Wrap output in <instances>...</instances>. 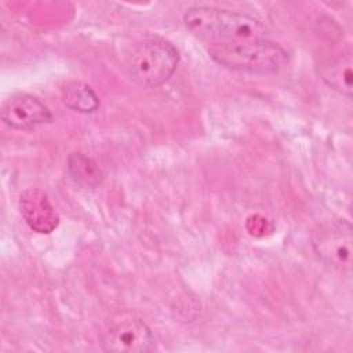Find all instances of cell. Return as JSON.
Listing matches in <instances>:
<instances>
[{
  "mask_svg": "<svg viewBox=\"0 0 353 353\" xmlns=\"http://www.w3.org/2000/svg\"><path fill=\"white\" fill-rule=\"evenodd\" d=\"M101 346L106 352L146 353L156 349V341L142 320L128 317L110 324L103 331Z\"/></svg>",
  "mask_w": 353,
  "mask_h": 353,
  "instance_id": "5b68a950",
  "label": "cell"
},
{
  "mask_svg": "<svg viewBox=\"0 0 353 353\" xmlns=\"http://www.w3.org/2000/svg\"><path fill=\"white\" fill-rule=\"evenodd\" d=\"M1 120L11 128L29 131L52 121L50 109L29 94L12 95L1 108Z\"/></svg>",
  "mask_w": 353,
  "mask_h": 353,
  "instance_id": "8992f818",
  "label": "cell"
},
{
  "mask_svg": "<svg viewBox=\"0 0 353 353\" xmlns=\"http://www.w3.org/2000/svg\"><path fill=\"white\" fill-rule=\"evenodd\" d=\"M208 54L223 68L259 74L277 73L288 61L287 51L268 37L208 46Z\"/></svg>",
  "mask_w": 353,
  "mask_h": 353,
  "instance_id": "7a4b0ae2",
  "label": "cell"
},
{
  "mask_svg": "<svg viewBox=\"0 0 353 353\" xmlns=\"http://www.w3.org/2000/svg\"><path fill=\"white\" fill-rule=\"evenodd\" d=\"M324 80L343 95H352V58L350 55H342V58L331 62L323 72Z\"/></svg>",
  "mask_w": 353,
  "mask_h": 353,
  "instance_id": "30bf717a",
  "label": "cell"
},
{
  "mask_svg": "<svg viewBox=\"0 0 353 353\" xmlns=\"http://www.w3.org/2000/svg\"><path fill=\"white\" fill-rule=\"evenodd\" d=\"M19 210L28 226L36 233L48 234L59 225L55 208L47 194L39 188H29L21 193Z\"/></svg>",
  "mask_w": 353,
  "mask_h": 353,
  "instance_id": "52a82bcc",
  "label": "cell"
},
{
  "mask_svg": "<svg viewBox=\"0 0 353 353\" xmlns=\"http://www.w3.org/2000/svg\"><path fill=\"white\" fill-rule=\"evenodd\" d=\"M179 52L176 47L163 37H152L139 43L127 62L131 80L143 88H156L176 70Z\"/></svg>",
  "mask_w": 353,
  "mask_h": 353,
  "instance_id": "3957f363",
  "label": "cell"
},
{
  "mask_svg": "<svg viewBox=\"0 0 353 353\" xmlns=\"http://www.w3.org/2000/svg\"><path fill=\"white\" fill-rule=\"evenodd\" d=\"M68 170L73 181L83 186L92 188L102 179V172L97 163L83 153H72L69 156Z\"/></svg>",
  "mask_w": 353,
  "mask_h": 353,
  "instance_id": "9c48e42d",
  "label": "cell"
},
{
  "mask_svg": "<svg viewBox=\"0 0 353 353\" xmlns=\"http://www.w3.org/2000/svg\"><path fill=\"white\" fill-rule=\"evenodd\" d=\"M312 245L316 255L335 269L352 265V226L345 219L331 221L313 233Z\"/></svg>",
  "mask_w": 353,
  "mask_h": 353,
  "instance_id": "277c9868",
  "label": "cell"
},
{
  "mask_svg": "<svg viewBox=\"0 0 353 353\" xmlns=\"http://www.w3.org/2000/svg\"><path fill=\"white\" fill-rule=\"evenodd\" d=\"M183 22L193 36L208 46L266 39V28L259 19L216 7H190L183 14Z\"/></svg>",
  "mask_w": 353,
  "mask_h": 353,
  "instance_id": "6da1fadb",
  "label": "cell"
},
{
  "mask_svg": "<svg viewBox=\"0 0 353 353\" xmlns=\"http://www.w3.org/2000/svg\"><path fill=\"white\" fill-rule=\"evenodd\" d=\"M62 102L79 113H92L99 108V98L95 91L83 81H69L62 88Z\"/></svg>",
  "mask_w": 353,
  "mask_h": 353,
  "instance_id": "ba28073f",
  "label": "cell"
}]
</instances>
